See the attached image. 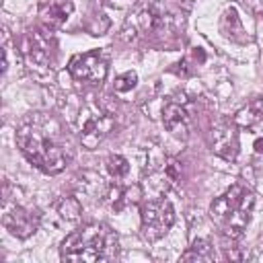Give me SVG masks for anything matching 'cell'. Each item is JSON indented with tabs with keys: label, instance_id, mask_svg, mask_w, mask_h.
<instances>
[{
	"label": "cell",
	"instance_id": "1",
	"mask_svg": "<svg viewBox=\"0 0 263 263\" xmlns=\"http://www.w3.org/2000/svg\"><path fill=\"white\" fill-rule=\"evenodd\" d=\"M16 144L27 160L47 175H58L68 164L62 127L51 115L31 113L16 129Z\"/></svg>",
	"mask_w": 263,
	"mask_h": 263
},
{
	"label": "cell",
	"instance_id": "2",
	"mask_svg": "<svg viewBox=\"0 0 263 263\" xmlns=\"http://www.w3.org/2000/svg\"><path fill=\"white\" fill-rule=\"evenodd\" d=\"M60 257L72 263H99L117 257V236L105 224H86L62 240Z\"/></svg>",
	"mask_w": 263,
	"mask_h": 263
},
{
	"label": "cell",
	"instance_id": "3",
	"mask_svg": "<svg viewBox=\"0 0 263 263\" xmlns=\"http://www.w3.org/2000/svg\"><path fill=\"white\" fill-rule=\"evenodd\" d=\"M255 210V195L245 185H232L210 205V216L222 234L240 238L251 222Z\"/></svg>",
	"mask_w": 263,
	"mask_h": 263
},
{
	"label": "cell",
	"instance_id": "4",
	"mask_svg": "<svg viewBox=\"0 0 263 263\" xmlns=\"http://www.w3.org/2000/svg\"><path fill=\"white\" fill-rule=\"evenodd\" d=\"M76 125H78V136H80L82 146L86 150H95L111 134V129L115 125V119L109 111L101 109L97 103H88L80 111Z\"/></svg>",
	"mask_w": 263,
	"mask_h": 263
},
{
	"label": "cell",
	"instance_id": "5",
	"mask_svg": "<svg viewBox=\"0 0 263 263\" xmlns=\"http://www.w3.org/2000/svg\"><path fill=\"white\" fill-rule=\"evenodd\" d=\"M140 218L142 238L148 242H156L171 230L175 222V210L168 199H148L140 208Z\"/></svg>",
	"mask_w": 263,
	"mask_h": 263
},
{
	"label": "cell",
	"instance_id": "6",
	"mask_svg": "<svg viewBox=\"0 0 263 263\" xmlns=\"http://www.w3.org/2000/svg\"><path fill=\"white\" fill-rule=\"evenodd\" d=\"M144 179H146V185H150V189H154L156 193H164L177 183L179 166L173 158H168L160 150L152 148L150 152H146Z\"/></svg>",
	"mask_w": 263,
	"mask_h": 263
},
{
	"label": "cell",
	"instance_id": "7",
	"mask_svg": "<svg viewBox=\"0 0 263 263\" xmlns=\"http://www.w3.org/2000/svg\"><path fill=\"white\" fill-rule=\"evenodd\" d=\"M2 224L16 238H29L39 228V214L33 208L23 205L16 199L4 195L2 201Z\"/></svg>",
	"mask_w": 263,
	"mask_h": 263
},
{
	"label": "cell",
	"instance_id": "8",
	"mask_svg": "<svg viewBox=\"0 0 263 263\" xmlns=\"http://www.w3.org/2000/svg\"><path fill=\"white\" fill-rule=\"evenodd\" d=\"M68 70L78 80H84V82H90V84H99L107 76L109 62H107V55L103 51L95 49V51H86V53L74 55L70 60Z\"/></svg>",
	"mask_w": 263,
	"mask_h": 263
},
{
	"label": "cell",
	"instance_id": "9",
	"mask_svg": "<svg viewBox=\"0 0 263 263\" xmlns=\"http://www.w3.org/2000/svg\"><path fill=\"white\" fill-rule=\"evenodd\" d=\"M162 123L177 140H187L191 132V107L183 95L171 97L162 107Z\"/></svg>",
	"mask_w": 263,
	"mask_h": 263
},
{
	"label": "cell",
	"instance_id": "10",
	"mask_svg": "<svg viewBox=\"0 0 263 263\" xmlns=\"http://www.w3.org/2000/svg\"><path fill=\"white\" fill-rule=\"evenodd\" d=\"M21 47H23L21 51L25 53V58L31 64H35V66H49V62L53 60L55 41L45 31H29L23 37Z\"/></svg>",
	"mask_w": 263,
	"mask_h": 263
},
{
	"label": "cell",
	"instance_id": "11",
	"mask_svg": "<svg viewBox=\"0 0 263 263\" xmlns=\"http://www.w3.org/2000/svg\"><path fill=\"white\" fill-rule=\"evenodd\" d=\"M238 125L232 121H222L218 125H214L212 129V150L222 156L224 160H234L238 156Z\"/></svg>",
	"mask_w": 263,
	"mask_h": 263
},
{
	"label": "cell",
	"instance_id": "12",
	"mask_svg": "<svg viewBox=\"0 0 263 263\" xmlns=\"http://www.w3.org/2000/svg\"><path fill=\"white\" fill-rule=\"evenodd\" d=\"M72 10H74L72 0H43L39 6V16L47 29H58L68 21Z\"/></svg>",
	"mask_w": 263,
	"mask_h": 263
},
{
	"label": "cell",
	"instance_id": "13",
	"mask_svg": "<svg viewBox=\"0 0 263 263\" xmlns=\"http://www.w3.org/2000/svg\"><path fill=\"white\" fill-rule=\"evenodd\" d=\"M140 197H142V193H140V187H136V185H134V187L111 185V187H107V191L103 193V201H105L111 210H115V212H121V210L134 205V203H138Z\"/></svg>",
	"mask_w": 263,
	"mask_h": 263
},
{
	"label": "cell",
	"instance_id": "14",
	"mask_svg": "<svg viewBox=\"0 0 263 263\" xmlns=\"http://www.w3.org/2000/svg\"><path fill=\"white\" fill-rule=\"evenodd\" d=\"M234 123L240 129H249V132L261 129L263 127V99H253L251 103H247L234 115Z\"/></svg>",
	"mask_w": 263,
	"mask_h": 263
},
{
	"label": "cell",
	"instance_id": "15",
	"mask_svg": "<svg viewBox=\"0 0 263 263\" xmlns=\"http://www.w3.org/2000/svg\"><path fill=\"white\" fill-rule=\"evenodd\" d=\"M55 212L60 214L62 220L66 222H76L80 218V212H82V203L78 197L74 195H64L58 203H55Z\"/></svg>",
	"mask_w": 263,
	"mask_h": 263
},
{
	"label": "cell",
	"instance_id": "16",
	"mask_svg": "<svg viewBox=\"0 0 263 263\" xmlns=\"http://www.w3.org/2000/svg\"><path fill=\"white\" fill-rule=\"evenodd\" d=\"M222 33L232 41H245V29L236 16V12L230 8L222 16Z\"/></svg>",
	"mask_w": 263,
	"mask_h": 263
},
{
	"label": "cell",
	"instance_id": "17",
	"mask_svg": "<svg viewBox=\"0 0 263 263\" xmlns=\"http://www.w3.org/2000/svg\"><path fill=\"white\" fill-rule=\"evenodd\" d=\"M183 261H214V251L212 245L205 238H197L193 240L191 249L181 257Z\"/></svg>",
	"mask_w": 263,
	"mask_h": 263
},
{
	"label": "cell",
	"instance_id": "18",
	"mask_svg": "<svg viewBox=\"0 0 263 263\" xmlns=\"http://www.w3.org/2000/svg\"><path fill=\"white\" fill-rule=\"evenodd\" d=\"M107 171H109V175L113 179H123L129 173V162L121 154H111L107 158Z\"/></svg>",
	"mask_w": 263,
	"mask_h": 263
},
{
	"label": "cell",
	"instance_id": "19",
	"mask_svg": "<svg viewBox=\"0 0 263 263\" xmlns=\"http://www.w3.org/2000/svg\"><path fill=\"white\" fill-rule=\"evenodd\" d=\"M136 82H138V74L136 72H125V74L115 78L113 88H115V92H127L136 86Z\"/></svg>",
	"mask_w": 263,
	"mask_h": 263
},
{
	"label": "cell",
	"instance_id": "20",
	"mask_svg": "<svg viewBox=\"0 0 263 263\" xmlns=\"http://www.w3.org/2000/svg\"><path fill=\"white\" fill-rule=\"evenodd\" d=\"M249 10L257 12V14H263V0H240Z\"/></svg>",
	"mask_w": 263,
	"mask_h": 263
},
{
	"label": "cell",
	"instance_id": "21",
	"mask_svg": "<svg viewBox=\"0 0 263 263\" xmlns=\"http://www.w3.org/2000/svg\"><path fill=\"white\" fill-rule=\"evenodd\" d=\"M255 185H257V189L263 193V175H259V177H255Z\"/></svg>",
	"mask_w": 263,
	"mask_h": 263
},
{
	"label": "cell",
	"instance_id": "22",
	"mask_svg": "<svg viewBox=\"0 0 263 263\" xmlns=\"http://www.w3.org/2000/svg\"><path fill=\"white\" fill-rule=\"evenodd\" d=\"M255 150H257V152H263V140H257V142H255Z\"/></svg>",
	"mask_w": 263,
	"mask_h": 263
}]
</instances>
